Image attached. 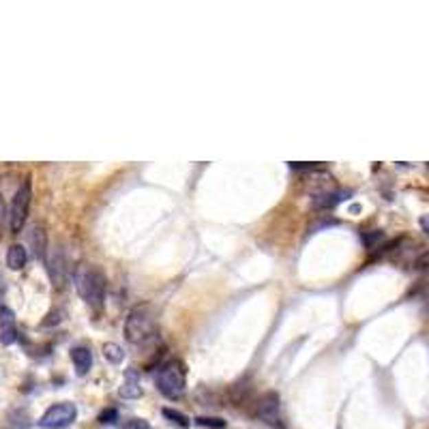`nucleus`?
<instances>
[{"label":"nucleus","instance_id":"6e6552de","mask_svg":"<svg viewBox=\"0 0 429 429\" xmlns=\"http://www.w3.org/2000/svg\"><path fill=\"white\" fill-rule=\"evenodd\" d=\"M350 195V191H342V189H324V191H318L311 195V204L314 208L318 210H329V208H335L339 202H344Z\"/></svg>","mask_w":429,"mask_h":429},{"label":"nucleus","instance_id":"f8f14e48","mask_svg":"<svg viewBox=\"0 0 429 429\" xmlns=\"http://www.w3.org/2000/svg\"><path fill=\"white\" fill-rule=\"evenodd\" d=\"M30 245H32V252L37 256V260H45L47 258V234L43 226H34L30 230Z\"/></svg>","mask_w":429,"mask_h":429},{"label":"nucleus","instance_id":"f257e3e1","mask_svg":"<svg viewBox=\"0 0 429 429\" xmlns=\"http://www.w3.org/2000/svg\"><path fill=\"white\" fill-rule=\"evenodd\" d=\"M74 283L80 298L86 302L88 307L99 311L105 302V290H107V279L103 271L95 264H78L74 271Z\"/></svg>","mask_w":429,"mask_h":429},{"label":"nucleus","instance_id":"4468645a","mask_svg":"<svg viewBox=\"0 0 429 429\" xmlns=\"http://www.w3.org/2000/svg\"><path fill=\"white\" fill-rule=\"evenodd\" d=\"M161 415H164L170 423H174V425H178V427H183V429H187V427L191 425V419H189L185 412H181V410L164 408V410H161Z\"/></svg>","mask_w":429,"mask_h":429},{"label":"nucleus","instance_id":"2eb2a0df","mask_svg":"<svg viewBox=\"0 0 429 429\" xmlns=\"http://www.w3.org/2000/svg\"><path fill=\"white\" fill-rule=\"evenodd\" d=\"M103 356H105V361L107 363H112V365H118V363H122V359H124V352H122V348L118 346V344H103Z\"/></svg>","mask_w":429,"mask_h":429},{"label":"nucleus","instance_id":"f3484780","mask_svg":"<svg viewBox=\"0 0 429 429\" xmlns=\"http://www.w3.org/2000/svg\"><path fill=\"white\" fill-rule=\"evenodd\" d=\"M101 425H114L116 421H118V410L116 408H105L103 412L99 415V419H97Z\"/></svg>","mask_w":429,"mask_h":429},{"label":"nucleus","instance_id":"39448f33","mask_svg":"<svg viewBox=\"0 0 429 429\" xmlns=\"http://www.w3.org/2000/svg\"><path fill=\"white\" fill-rule=\"evenodd\" d=\"M254 415L266 423L268 427L283 429V417H281V397L277 390H266L256 399L254 404Z\"/></svg>","mask_w":429,"mask_h":429},{"label":"nucleus","instance_id":"a211bd4d","mask_svg":"<svg viewBox=\"0 0 429 429\" xmlns=\"http://www.w3.org/2000/svg\"><path fill=\"white\" fill-rule=\"evenodd\" d=\"M415 266L419 271H429V252H423L417 260H415Z\"/></svg>","mask_w":429,"mask_h":429},{"label":"nucleus","instance_id":"9b49d317","mask_svg":"<svg viewBox=\"0 0 429 429\" xmlns=\"http://www.w3.org/2000/svg\"><path fill=\"white\" fill-rule=\"evenodd\" d=\"M71 361H74V367H76V373L78 375H86L93 367V352L91 348L86 346H74L71 348Z\"/></svg>","mask_w":429,"mask_h":429},{"label":"nucleus","instance_id":"0eeeda50","mask_svg":"<svg viewBox=\"0 0 429 429\" xmlns=\"http://www.w3.org/2000/svg\"><path fill=\"white\" fill-rule=\"evenodd\" d=\"M45 264H47V273H50L54 288H58V290L65 288V283L69 279V260H67V254L60 245L47 249Z\"/></svg>","mask_w":429,"mask_h":429},{"label":"nucleus","instance_id":"aec40b11","mask_svg":"<svg viewBox=\"0 0 429 429\" xmlns=\"http://www.w3.org/2000/svg\"><path fill=\"white\" fill-rule=\"evenodd\" d=\"M7 217H9V214H7L5 202H3V198H0V232H3V228H5V219Z\"/></svg>","mask_w":429,"mask_h":429},{"label":"nucleus","instance_id":"412c9836","mask_svg":"<svg viewBox=\"0 0 429 429\" xmlns=\"http://www.w3.org/2000/svg\"><path fill=\"white\" fill-rule=\"evenodd\" d=\"M421 228H423V232L429 236V214H425V217H421Z\"/></svg>","mask_w":429,"mask_h":429},{"label":"nucleus","instance_id":"20e7f679","mask_svg":"<svg viewBox=\"0 0 429 429\" xmlns=\"http://www.w3.org/2000/svg\"><path fill=\"white\" fill-rule=\"evenodd\" d=\"M30 204H32V183L30 178L17 187L13 200H11V208H9V228L13 234H20L26 226L28 212H30Z\"/></svg>","mask_w":429,"mask_h":429},{"label":"nucleus","instance_id":"1a4fd4ad","mask_svg":"<svg viewBox=\"0 0 429 429\" xmlns=\"http://www.w3.org/2000/svg\"><path fill=\"white\" fill-rule=\"evenodd\" d=\"M17 342V324L15 314L9 307H0V344L13 346Z\"/></svg>","mask_w":429,"mask_h":429},{"label":"nucleus","instance_id":"6ab92c4d","mask_svg":"<svg viewBox=\"0 0 429 429\" xmlns=\"http://www.w3.org/2000/svg\"><path fill=\"white\" fill-rule=\"evenodd\" d=\"M127 429H151V423L144 419H131L127 421Z\"/></svg>","mask_w":429,"mask_h":429},{"label":"nucleus","instance_id":"dca6fc26","mask_svg":"<svg viewBox=\"0 0 429 429\" xmlns=\"http://www.w3.org/2000/svg\"><path fill=\"white\" fill-rule=\"evenodd\" d=\"M195 425H200V427H210V429H223L228 423H226V419H221V417H198V419H195Z\"/></svg>","mask_w":429,"mask_h":429},{"label":"nucleus","instance_id":"9d476101","mask_svg":"<svg viewBox=\"0 0 429 429\" xmlns=\"http://www.w3.org/2000/svg\"><path fill=\"white\" fill-rule=\"evenodd\" d=\"M118 395L122 399H140L142 397V382H140V371L135 367H129L124 371L122 384L118 388Z\"/></svg>","mask_w":429,"mask_h":429},{"label":"nucleus","instance_id":"f03ea898","mask_svg":"<svg viewBox=\"0 0 429 429\" xmlns=\"http://www.w3.org/2000/svg\"><path fill=\"white\" fill-rule=\"evenodd\" d=\"M157 335V314L151 302H140L131 307L124 320V337L133 346H144Z\"/></svg>","mask_w":429,"mask_h":429},{"label":"nucleus","instance_id":"ddd939ff","mask_svg":"<svg viewBox=\"0 0 429 429\" xmlns=\"http://www.w3.org/2000/svg\"><path fill=\"white\" fill-rule=\"evenodd\" d=\"M28 264V252L24 245H11L7 252V266L11 271H22Z\"/></svg>","mask_w":429,"mask_h":429},{"label":"nucleus","instance_id":"423d86ee","mask_svg":"<svg viewBox=\"0 0 429 429\" xmlns=\"http://www.w3.org/2000/svg\"><path fill=\"white\" fill-rule=\"evenodd\" d=\"M78 419V408L71 402H60L50 406L45 412L39 419V427L41 429H65L69 425H74V421Z\"/></svg>","mask_w":429,"mask_h":429},{"label":"nucleus","instance_id":"7ed1b4c3","mask_svg":"<svg viewBox=\"0 0 429 429\" xmlns=\"http://www.w3.org/2000/svg\"><path fill=\"white\" fill-rule=\"evenodd\" d=\"M155 386L168 399H181L187 390V371L178 359H170L157 367Z\"/></svg>","mask_w":429,"mask_h":429}]
</instances>
